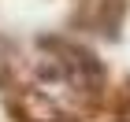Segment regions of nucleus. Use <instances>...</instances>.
I'll list each match as a JSON object with an SVG mask.
<instances>
[{
	"mask_svg": "<svg viewBox=\"0 0 130 122\" xmlns=\"http://www.w3.org/2000/svg\"><path fill=\"white\" fill-rule=\"evenodd\" d=\"M60 52L67 56V59H63V70H67V78L74 81V85H82V89H89V92H97L100 85H104V67L97 63L93 52L71 48V44H60Z\"/></svg>",
	"mask_w": 130,
	"mask_h": 122,
	"instance_id": "1",
	"label": "nucleus"
}]
</instances>
